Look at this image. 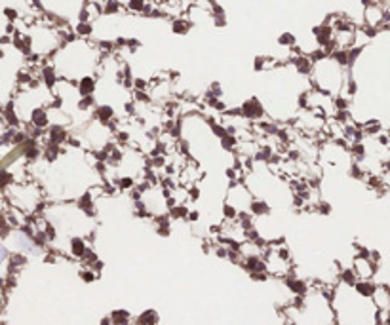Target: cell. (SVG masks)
Returning <instances> with one entry per match:
<instances>
[{"instance_id": "obj_1", "label": "cell", "mask_w": 390, "mask_h": 325, "mask_svg": "<svg viewBox=\"0 0 390 325\" xmlns=\"http://www.w3.org/2000/svg\"><path fill=\"white\" fill-rule=\"evenodd\" d=\"M352 268L356 270V274H358V278L360 280H371L373 276H375L377 268H379V265H375L371 259H361V257H354V266Z\"/></svg>"}, {"instance_id": "obj_2", "label": "cell", "mask_w": 390, "mask_h": 325, "mask_svg": "<svg viewBox=\"0 0 390 325\" xmlns=\"http://www.w3.org/2000/svg\"><path fill=\"white\" fill-rule=\"evenodd\" d=\"M240 113H242V118H246V120H261L265 116V109L257 97H251L242 103Z\"/></svg>"}, {"instance_id": "obj_3", "label": "cell", "mask_w": 390, "mask_h": 325, "mask_svg": "<svg viewBox=\"0 0 390 325\" xmlns=\"http://www.w3.org/2000/svg\"><path fill=\"white\" fill-rule=\"evenodd\" d=\"M291 63L295 65V71L303 76H310L312 71H314V61L310 56H304V54H297V56L291 59Z\"/></svg>"}, {"instance_id": "obj_4", "label": "cell", "mask_w": 390, "mask_h": 325, "mask_svg": "<svg viewBox=\"0 0 390 325\" xmlns=\"http://www.w3.org/2000/svg\"><path fill=\"white\" fill-rule=\"evenodd\" d=\"M373 304L379 310H390V287L387 285H377V291L373 295Z\"/></svg>"}, {"instance_id": "obj_5", "label": "cell", "mask_w": 390, "mask_h": 325, "mask_svg": "<svg viewBox=\"0 0 390 325\" xmlns=\"http://www.w3.org/2000/svg\"><path fill=\"white\" fill-rule=\"evenodd\" d=\"M48 141L52 143H58V145H63V143L69 141V131L65 129V126H59V124H52V126L48 127Z\"/></svg>"}, {"instance_id": "obj_6", "label": "cell", "mask_w": 390, "mask_h": 325, "mask_svg": "<svg viewBox=\"0 0 390 325\" xmlns=\"http://www.w3.org/2000/svg\"><path fill=\"white\" fill-rule=\"evenodd\" d=\"M95 88H97V80H95V76L86 74V76H82V78L78 80V93H80V97L93 95Z\"/></svg>"}, {"instance_id": "obj_7", "label": "cell", "mask_w": 390, "mask_h": 325, "mask_svg": "<svg viewBox=\"0 0 390 325\" xmlns=\"http://www.w3.org/2000/svg\"><path fill=\"white\" fill-rule=\"evenodd\" d=\"M76 207L80 211L86 213V217H93L95 215V207H93V196H91V190L84 192L80 198L76 200Z\"/></svg>"}, {"instance_id": "obj_8", "label": "cell", "mask_w": 390, "mask_h": 325, "mask_svg": "<svg viewBox=\"0 0 390 325\" xmlns=\"http://www.w3.org/2000/svg\"><path fill=\"white\" fill-rule=\"evenodd\" d=\"M93 116L101 122L103 126H107V124L115 118V109H113L111 105H97V107L93 109Z\"/></svg>"}, {"instance_id": "obj_9", "label": "cell", "mask_w": 390, "mask_h": 325, "mask_svg": "<svg viewBox=\"0 0 390 325\" xmlns=\"http://www.w3.org/2000/svg\"><path fill=\"white\" fill-rule=\"evenodd\" d=\"M354 289H356V293L363 298H371L375 295L377 291V285L371 280H358V283L354 285Z\"/></svg>"}, {"instance_id": "obj_10", "label": "cell", "mask_w": 390, "mask_h": 325, "mask_svg": "<svg viewBox=\"0 0 390 325\" xmlns=\"http://www.w3.org/2000/svg\"><path fill=\"white\" fill-rule=\"evenodd\" d=\"M192 21L188 17H174L172 19V32L174 34H187L188 30L192 29Z\"/></svg>"}, {"instance_id": "obj_11", "label": "cell", "mask_w": 390, "mask_h": 325, "mask_svg": "<svg viewBox=\"0 0 390 325\" xmlns=\"http://www.w3.org/2000/svg\"><path fill=\"white\" fill-rule=\"evenodd\" d=\"M249 211H251L253 217H265V215L270 213V206L267 202H263V200H251L249 202Z\"/></svg>"}, {"instance_id": "obj_12", "label": "cell", "mask_w": 390, "mask_h": 325, "mask_svg": "<svg viewBox=\"0 0 390 325\" xmlns=\"http://www.w3.org/2000/svg\"><path fill=\"white\" fill-rule=\"evenodd\" d=\"M88 251V243L82 238H72L71 240V255L74 259H82Z\"/></svg>"}, {"instance_id": "obj_13", "label": "cell", "mask_w": 390, "mask_h": 325, "mask_svg": "<svg viewBox=\"0 0 390 325\" xmlns=\"http://www.w3.org/2000/svg\"><path fill=\"white\" fill-rule=\"evenodd\" d=\"M122 6H126V4H122L120 0H103V15H116L122 10Z\"/></svg>"}, {"instance_id": "obj_14", "label": "cell", "mask_w": 390, "mask_h": 325, "mask_svg": "<svg viewBox=\"0 0 390 325\" xmlns=\"http://www.w3.org/2000/svg\"><path fill=\"white\" fill-rule=\"evenodd\" d=\"M339 278H341V282L345 283L347 287H354L356 283H358V274H356V270L354 268H345L341 270V274H339Z\"/></svg>"}, {"instance_id": "obj_15", "label": "cell", "mask_w": 390, "mask_h": 325, "mask_svg": "<svg viewBox=\"0 0 390 325\" xmlns=\"http://www.w3.org/2000/svg\"><path fill=\"white\" fill-rule=\"evenodd\" d=\"M111 320H113V324L115 325H131V316L128 310H113L111 314Z\"/></svg>"}, {"instance_id": "obj_16", "label": "cell", "mask_w": 390, "mask_h": 325, "mask_svg": "<svg viewBox=\"0 0 390 325\" xmlns=\"http://www.w3.org/2000/svg\"><path fill=\"white\" fill-rule=\"evenodd\" d=\"M74 32H76L78 38H88V36H91V32H93L91 21H78L76 27H74Z\"/></svg>"}, {"instance_id": "obj_17", "label": "cell", "mask_w": 390, "mask_h": 325, "mask_svg": "<svg viewBox=\"0 0 390 325\" xmlns=\"http://www.w3.org/2000/svg\"><path fill=\"white\" fill-rule=\"evenodd\" d=\"M221 147H223V150H229V152H234L236 150V147H240V139L236 137V135H225L223 139H221Z\"/></svg>"}, {"instance_id": "obj_18", "label": "cell", "mask_w": 390, "mask_h": 325, "mask_svg": "<svg viewBox=\"0 0 390 325\" xmlns=\"http://www.w3.org/2000/svg\"><path fill=\"white\" fill-rule=\"evenodd\" d=\"M168 213H170V217H172V219H175V221H179V219H183V221H185L190 211H188L187 206H183V204H177V206H174L172 209H168Z\"/></svg>"}, {"instance_id": "obj_19", "label": "cell", "mask_w": 390, "mask_h": 325, "mask_svg": "<svg viewBox=\"0 0 390 325\" xmlns=\"http://www.w3.org/2000/svg\"><path fill=\"white\" fill-rule=\"evenodd\" d=\"M147 4H149V0H126V8L131 14H143Z\"/></svg>"}, {"instance_id": "obj_20", "label": "cell", "mask_w": 390, "mask_h": 325, "mask_svg": "<svg viewBox=\"0 0 390 325\" xmlns=\"http://www.w3.org/2000/svg\"><path fill=\"white\" fill-rule=\"evenodd\" d=\"M348 175H350L352 179H358V181H365V179H367V177H365V171L361 170V166H360V162H358V160L350 164V168H348Z\"/></svg>"}, {"instance_id": "obj_21", "label": "cell", "mask_w": 390, "mask_h": 325, "mask_svg": "<svg viewBox=\"0 0 390 325\" xmlns=\"http://www.w3.org/2000/svg\"><path fill=\"white\" fill-rule=\"evenodd\" d=\"M115 184L118 186V190L126 192V190H133L135 188V179L133 177H118L115 181Z\"/></svg>"}, {"instance_id": "obj_22", "label": "cell", "mask_w": 390, "mask_h": 325, "mask_svg": "<svg viewBox=\"0 0 390 325\" xmlns=\"http://www.w3.org/2000/svg\"><path fill=\"white\" fill-rule=\"evenodd\" d=\"M278 44L282 48H295L297 46V38H295L293 32H284V34L278 36Z\"/></svg>"}, {"instance_id": "obj_23", "label": "cell", "mask_w": 390, "mask_h": 325, "mask_svg": "<svg viewBox=\"0 0 390 325\" xmlns=\"http://www.w3.org/2000/svg\"><path fill=\"white\" fill-rule=\"evenodd\" d=\"M78 276H80V280H82L84 283H91V282H95V280H97V276H99V274H97L93 268H90V266H84V268L78 272Z\"/></svg>"}, {"instance_id": "obj_24", "label": "cell", "mask_w": 390, "mask_h": 325, "mask_svg": "<svg viewBox=\"0 0 390 325\" xmlns=\"http://www.w3.org/2000/svg\"><path fill=\"white\" fill-rule=\"evenodd\" d=\"M76 109H78V111H90V109H95V99H93V95L80 97L78 103H76Z\"/></svg>"}, {"instance_id": "obj_25", "label": "cell", "mask_w": 390, "mask_h": 325, "mask_svg": "<svg viewBox=\"0 0 390 325\" xmlns=\"http://www.w3.org/2000/svg\"><path fill=\"white\" fill-rule=\"evenodd\" d=\"M238 213L240 211H238L232 204H229V202L223 206V217H225L227 221H236V219H238Z\"/></svg>"}, {"instance_id": "obj_26", "label": "cell", "mask_w": 390, "mask_h": 325, "mask_svg": "<svg viewBox=\"0 0 390 325\" xmlns=\"http://www.w3.org/2000/svg\"><path fill=\"white\" fill-rule=\"evenodd\" d=\"M210 126H211V131H213V135L219 137V139H223L225 135H229V129L225 124H219V122H210Z\"/></svg>"}, {"instance_id": "obj_27", "label": "cell", "mask_w": 390, "mask_h": 325, "mask_svg": "<svg viewBox=\"0 0 390 325\" xmlns=\"http://www.w3.org/2000/svg\"><path fill=\"white\" fill-rule=\"evenodd\" d=\"M206 97H217V99H221L223 97V88L219 82H211L210 84V91L206 93Z\"/></svg>"}, {"instance_id": "obj_28", "label": "cell", "mask_w": 390, "mask_h": 325, "mask_svg": "<svg viewBox=\"0 0 390 325\" xmlns=\"http://www.w3.org/2000/svg\"><path fill=\"white\" fill-rule=\"evenodd\" d=\"M80 261L84 263V266H91V265H93L95 261H99V259H97V253H95L93 249H90V247H88L86 255H84V257H82Z\"/></svg>"}, {"instance_id": "obj_29", "label": "cell", "mask_w": 390, "mask_h": 325, "mask_svg": "<svg viewBox=\"0 0 390 325\" xmlns=\"http://www.w3.org/2000/svg\"><path fill=\"white\" fill-rule=\"evenodd\" d=\"M255 65H253V69L255 71H265L267 69V63H272L269 57H263V56H259V57H255V61H253Z\"/></svg>"}, {"instance_id": "obj_30", "label": "cell", "mask_w": 390, "mask_h": 325, "mask_svg": "<svg viewBox=\"0 0 390 325\" xmlns=\"http://www.w3.org/2000/svg\"><path fill=\"white\" fill-rule=\"evenodd\" d=\"M133 101H135V103L139 101V103H145V105H149V103L152 101V97H150V95H149L147 91H137V89H135V93H133Z\"/></svg>"}, {"instance_id": "obj_31", "label": "cell", "mask_w": 390, "mask_h": 325, "mask_svg": "<svg viewBox=\"0 0 390 325\" xmlns=\"http://www.w3.org/2000/svg\"><path fill=\"white\" fill-rule=\"evenodd\" d=\"M115 143H118V145H128L130 143V133L120 129L118 133H115Z\"/></svg>"}, {"instance_id": "obj_32", "label": "cell", "mask_w": 390, "mask_h": 325, "mask_svg": "<svg viewBox=\"0 0 390 325\" xmlns=\"http://www.w3.org/2000/svg\"><path fill=\"white\" fill-rule=\"evenodd\" d=\"M316 211H318L320 215H330L333 209L328 202H318V204H316Z\"/></svg>"}, {"instance_id": "obj_33", "label": "cell", "mask_w": 390, "mask_h": 325, "mask_svg": "<svg viewBox=\"0 0 390 325\" xmlns=\"http://www.w3.org/2000/svg\"><path fill=\"white\" fill-rule=\"evenodd\" d=\"M170 232H172V226H170V223L156 226V234H158V236H162V238H168V236H170Z\"/></svg>"}, {"instance_id": "obj_34", "label": "cell", "mask_w": 390, "mask_h": 325, "mask_svg": "<svg viewBox=\"0 0 390 325\" xmlns=\"http://www.w3.org/2000/svg\"><path fill=\"white\" fill-rule=\"evenodd\" d=\"M269 274H270V272H251L249 276H251L253 282H267V280H269Z\"/></svg>"}, {"instance_id": "obj_35", "label": "cell", "mask_w": 390, "mask_h": 325, "mask_svg": "<svg viewBox=\"0 0 390 325\" xmlns=\"http://www.w3.org/2000/svg\"><path fill=\"white\" fill-rule=\"evenodd\" d=\"M356 91H358V84H356V80L348 78L347 80V93L352 97V95H356Z\"/></svg>"}, {"instance_id": "obj_36", "label": "cell", "mask_w": 390, "mask_h": 325, "mask_svg": "<svg viewBox=\"0 0 390 325\" xmlns=\"http://www.w3.org/2000/svg\"><path fill=\"white\" fill-rule=\"evenodd\" d=\"M149 88V82L143 80V78H135V82H133V89H137V91H145Z\"/></svg>"}, {"instance_id": "obj_37", "label": "cell", "mask_w": 390, "mask_h": 325, "mask_svg": "<svg viewBox=\"0 0 390 325\" xmlns=\"http://www.w3.org/2000/svg\"><path fill=\"white\" fill-rule=\"evenodd\" d=\"M211 23H213L215 27H225V25H227V17H225V15H213Z\"/></svg>"}, {"instance_id": "obj_38", "label": "cell", "mask_w": 390, "mask_h": 325, "mask_svg": "<svg viewBox=\"0 0 390 325\" xmlns=\"http://www.w3.org/2000/svg\"><path fill=\"white\" fill-rule=\"evenodd\" d=\"M90 268H93L95 272H97V274H101V270L105 268V263H103V261H95V263H93Z\"/></svg>"}, {"instance_id": "obj_39", "label": "cell", "mask_w": 390, "mask_h": 325, "mask_svg": "<svg viewBox=\"0 0 390 325\" xmlns=\"http://www.w3.org/2000/svg\"><path fill=\"white\" fill-rule=\"evenodd\" d=\"M198 219H200V213H198V211H190V213H188V217H187L188 223H196Z\"/></svg>"}, {"instance_id": "obj_40", "label": "cell", "mask_w": 390, "mask_h": 325, "mask_svg": "<svg viewBox=\"0 0 390 325\" xmlns=\"http://www.w3.org/2000/svg\"><path fill=\"white\" fill-rule=\"evenodd\" d=\"M335 325H337V324H335Z\"/></svg>"}]
</instances>
